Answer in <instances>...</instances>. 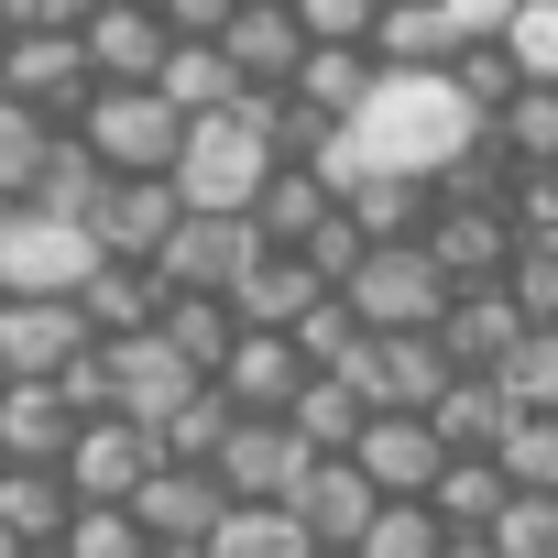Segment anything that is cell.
<instances>
[{"label": "cell", "instance_id": "7402d4cb", "mask_svg": "<svg viewBox=\"0 0 558 558\" xmlns=\"http://www.w3.org/2000/svg\"><path fill=\"white\" fill-rule=\"evenodd\" d=\"M329 208H340V186H329V165H307V154H286V165H274V175L252 186V208H241V219H252V230H263L274 252H296V241H307V230H318Z\"/></svg>", "mask_w": 558, "mask_h": 558}, {"label": "cell", "instance_id": "f35d334b", "mask_svg": "<svg viewBox=\"0 0 558 558\" xmlns=\"http://www.w3.org/2000/svg\"><path fill=\"white\" fill-rule=\"evenodd\" d=\"M493 558H558V493H525V482H504V504H493Z\"/></svg>", "mask_w": 558, "mask_h": 558}, {"label": "cell", "instance_id": "44dd1931", "mask_svg": "<svg viewBox=\"0 0 558 558\" xmlns=\"http://www.w3.org/2000/svg\"><path fill=\"white\" fill-rule=\"evenodd\" d=\"M514 296H504V274H482V286H449V307H438V351L460 362V373H493L504 351H514Z\"/></svg>", "mask_w": 558, "mask_h": 558}, {"label": "cell", "instance_id": "681fc988", "mask_svg": "<svg viewBox=\"0 0 558 558\" xmlns=\"http://www.w3.org/2000/svg\"><path fill=\"white\" fill-rule=\"evenodd\" d=\"M296 252H307V263H318V274H329V286H340V274H351V263H362V219H351V208H329V219H318V230H307V241H296Z\"/></svg>", "mask_w": 558, "mask_h": 558}, {"label": "cell", "instance_id": "816d5d0a", "mask_svg": "<svg viewBox=\"0 0 558 558\" xmlns=\"http://www.w3.org/2000/svg\"><path fill=\"white\" fill-rule=\"evenodd\" d=\"M449 12H460V23H471V34H493V23H504V12H514V0H449Z\"/></svg>", "mask_w": 558, "mask_h": 558}, {"label": "cell", "instance_id": "74e56055", "mask_svg": "<svg viewBox=\"0 0 558 558\" xmlns=\"http://www.w3.org/2000/svg\"><path fill=\"white\" fill-rule=\"evenodd\" d=\"M482 132H493L514 165H558V88H525V77H514V99H504Z\"/></svg>", "mask_w": 558, "mask_h": 558}, {"label": "cell", "instance_id": "9f6ffc18", "mask_svg": "<svg viewBox=\"0 0 558 558\" xmlns=\"http://www.w3.org/2000/svg\"><path fill=\"white\" fill-rule=\"evenodd\" d=\"M23 558H56V547H23Z\"/></svg>", "mask_w": 558, "mask_h": 558}, {"label": "cell", "instance_id": "ee69618b", "mask_svg": "<svg viewBox=\"0 0 558 558\" xmlns=\"http://www.w3.org/2000/svg\"><path fill=\"white\" fill-rule=\"evenodd\" d=\"M504 296H514L525 329L558 318V241H514V252H504Z\"/></svg>", "mask_w": 558, "mask_h": 558}, {"label": "cell", "instance_id": "603a6c76", "mask_svg": "<svg viewBox=\"0 0 558 558\" xmlns=\"http://www.w3.org/2000/svg\"><path fill=\"white\" fill-rule=\"evenodd\" d=\"M77 405L56 395V373H12L0 384V460H66Z\"/></svg>", "mask_w": 558, "mask_h": 558}, {"label": "cell", "instance_id": "bcb514c9", "mask_svg": "<svg viewBox=\"0 0 558 558\" xmlns=\"http://www.w3.org/2000/svg\"><path fill=\"white\" fill-rule=\"evenodd\" d=\"M449 88H460V99H471V110H482V121H493V110H504V99H514V56H504V45H493V34H471V45H460V56H449Z\"/></svg>", "mask_w": 558, "mask_h": 558}, {"label": "cell", "instance_id": "ba28073f", "mask_svg": "<svg viewBox=\"0 0 558 558\" xmlns=\"http://www.w3.org/2000/svg\"><path fill=\"white\" fill-rule=\"evenodd\" d=\"M307 460H318V449H307V438H296L286 416H230V438L208 449V471H219V493H241V504H286Z\"/></svg>", "mask_w": 558, "mask_h": 558}, {"label": "cell", "instance_id": "3957f363", "mask_svg": "<svg viewBox=\"0 0 558 558\" xmlns=\"http://www.w3.org/2000/svg\"><path fill=\"white\" fill-rule=\"evenodd\" d=\"M340 307H351L362 329H438L449 274L427 263V241H362V263L340 274Z\"/></svg>", "mask_w": 558, "mask_h": 558}, {"label": "cell", "instance_id": "7bdbcfd3", "mask_svg": "<svg viewBox=\"0 0 558 558\" xmlns=\"http://www.w3.org/2000/svg\"><path fill=\"white\" fill-rule=\"evenodd\" d=\"M154 536L132 525V504H77L66 525H56V558H143Z\"/></svg>", "mask_w": 558, "mask_h": 558}, {"label": "cell", "instance_id": "ac0fdd59", "mask_svg": "<svg viewBox=\"0 0 558 558\" xmlns=\"http://www.w3.org/2000/svg\"><path fill=\"white\" fill-rule=\"evenodd\" d=\"M208 384H219L241 416H286V395L307 384V351H296L286 329H241V340L219 351V373H208Z\"/></svg>", "mask_w": 558, "mask_h": 558}, {"label": "cell", "instance_id": "9a60e30c", "mask_svg": "<svg viewBox=\"0 0 558 558\" xmlns=\"http://www.w3.org/2000/svg\"><path fill=\"white\" fill-rule=\"evenodd\" d=\"M318 296H329V274H318L307 252H274V241L230 274V318H241V329H296Z\"/></svg>", "mask_w": 558, "mask_h": 558}, {"label": "cell", "instance_id": "b9f144b4", "mask_svg": "<svg viewBox=\"0 0 558 558\" xmlns=\"http://www.w3.org/2000/svg\"><path fill=\"white\" fill-rule=\"evenodd\" d=\"M493 384H504L514 416H525V405H558V318H547V329H514V351L493 362Z\"/></svg>", "mask_w": 558, "mask_h": 558}, {"label": "cell", "instance_id": "6f0895ef", "mask_svg": "<svg viewBox=\"0 0 558 558\" xmlns=\"http://www.w3.org/2000/svg\"><path fill=\"white\" fill-rule=\"evenodd\" d=\"M0 219H12V197H0Z\"/></svg>", "mask_w": 558, "mask_h": 558}, {"label": "cell", "instance_id": "d590c367", "mask_svg": "<svg viewBox=\"0 0 558 558\" xmlns=\"http://www.w3.org/2000/svg\"><path fill=\"white\" fill-rule=\"evenodd\" d=\"M438 536H449V525L427 514V493H384L373 525L351 536V558H438Z\"/></svg>", "mask_w": 558, "mask_h": 558}, {"label": "cell", "instance_id": "30bf717a", "mask_svg": "<svg viewBox=\"0 0 558 558\" xmlns=\"http://www.w3.org/2000/svg\"><path fill=\"white\" fill-rule=\"evenodd\" d=\"M219 504H230V493H219L208 460H154V471L132 482V525H143L154 547H197V536L219 525Z\"/></svg>", "mask_w": 558, "mask_h": 558}, {"label": "cell", "instance_id": "f1b7e54d", "mask_svg": "<svg viewBox=\"0 0 558 558\" xmlns=\"http://www.w3.org/2000/svg\"><path fill=\"white\" fill-rule=\"evenodd\" d=\"M154 263H121V252H99L88 274H77V318H88V340H121V329H143L154 318Z\"/></svg>", "mask_w": 558, "mask_h": 558}, {"label": "cell", "instance_id": "d6986e66", "mask_svg": "<svg viewBox=\"0 0 558 558\" xmlns=\"http://www.w3.org/2000/svg\"><path fill=\"white\" fill-rule=\"evenodd\" d=\"M88 351L77 296H0V373H66Z\"/></svg>", "mask_w": 558, "mask_h": 558}, {"label": "cell", "instance_id": "f546056e", "mask_svg": "<svg viewBox=\"0 0 558 558\" xmlns=\"http://www.w3.org/2000/svg\"><path fill=\"white\" fill-rule=\"evenodd\" d=\"M373 77H384V66H373V45H307V56H296V77H286V99H296V110H318V121H351Z\"/></svg>", "mask_w": 558, "mask_h": 558}, {"label": "cell", "instance_id": "9c48e42d", "mask_svg": "<svg viewBox=\"0 0 558 558\" xmlns=\"http://www.w3.org/2000/svg\"><path fill=\"white\" fill-rule=\"evenodd\" d=\"M56 471H66V493H77V504H132V482L154 471V438H143L121 405H99V416H77V438H66V460H56Z\"/></svg>", "mask_w": 558, "mask_h": 558}, {"label": "cell", "instance_id": "cb8c5ba5", "mask_svg": "<svg viewBox=\"0 0 558 558\" xmlns=\"http://www.w3.org/2000/svg\"><path fill=\"white\" fill-rule=\"evenodd\" d=\"M340 208L362 219V241H416L427 208H438V186L427 175H395V165H351L340 175Z\"/></svg>", "mask_w": 558, "mask_h": 558}, {"label": "cell", "instance_id": "484cf974", "mask_svg": "<svg viewBox=\"0 0 558 558\" xmlns=\"http://www.w3.org/2000/svg\"><path fill=\"white\" fill-rule=\"evenodd\" d=\"M197 558H329L307 525H296V504H219V525L197 536Z\"/></svg>", "mask_w": 558, "mask_h": 558}, {"label": "cell", "instance_id": "e575fe53", "mask_svg": "<svg viewBox=\"0 0 558 558\" xmlns=\"http://www.w3.org/2000/svg\"><path fill=\"white\" fill-rule=\"evenodd\" d=\"M230 416H241V405H230L219 384H186V395H175V405H165L143 438H154V460H208V449L230 438Z\"/></svg>", "mask_w": 558, "mask_h": 558}, {"label": "cell", "instance_id": "83f0119b", "mask_svg": "<svg viewBox=\"0 0 558 558\" xmlns=\"http://www.w3.org/2000/svg\"><path fill=\"white\" fill-rule=\"evenodd\" d=\"M66 514H77V493H66L56 460H0V536L12 547H56Z\"/></svg>", "mask_w": 558, "mask_h": 558}, {"label": "cell", "instance_id": "8992f818", "mask_svg": "<svg viewBox=\"0 0 558 558\" xmlns=\"http://www.w3.org/2000/svg\"><path fill=\"white\" fill-rule=\"evenodd\" d=\"M263 252V230L241 219V208H175V230L154 241V286H208V296H230V274Z\"/></svg>", "mask_w": 558, "mask_h": 558}, {"label": "cell", "instance_id": "f5cc1de1", "mask_svg": "<svg viewBox=\"0 0 558 558\" xmlns=\"http://www.w3.org/2000/svg\"><path fill=\"white\" fill-rule=\"evenodd\" d=\"M438 558H493V536H438Z\"/></svg>", "mask_w": 558, "mask_h": 558}, {"label": "cell", "instance_id": "2e32d148", "mask_svg": "<svg viewBox=\"0 0 558 558\" xmlns=\"http://www.w3.org/2000/svg\"><path fill=\"white\" fill-rule=\"evenodd\" d=\"M208 45L230 56V77H241V88H286V77H296V56H307V34H296L286 0H230V23H219Z\"/></svg>", "mask_w": 558, "mask_h": 558}, {"label": "cell", "instance_id": "8d00e7d4", "mask_svg": "<svg viewBox=\"0 0 558 558\" xmlns=\"http://www.w3.org/2000/svg\"><path fill=\"white\" fill-rule=\"evenodd\" d=\"M493 471H504V482H525V493H558V405H525V416H504V438H493Z\"/></svg>", "mask_w": 558, "mask_h": 558}, {"label": "cell", "instance_id": "4316f807", "mask_svg": "<svg viewBox=\"0 0 558 558\" xmlns=\"http://www.w3.org/2000/svg\"><path fill=\"white\" fill-rule=\"evenodd\" d=\"M154 340H165L186 373H219V351L241 340V318H230V296H208V286H165V296H154Z\"/></svg>", "mask_w": 558, "mask_h": 558}, {"label": "cell", "instance_id": "4dcf8cb0", "mask_svg": "<svg viewBox=\"0 0 558 558\" xmlns=\"http://www.w3.org/2000/svg\"><path fill=\"white\" fill-rule=\"evenodd\" d=\"M493 504H504L493 449H449V460H438V482H427V514H438L449 536H482V525H493Z\"/></svg>", "mask_w": 558, "mask_h": 558}, {"label": "cell", "instance_id": "277c9868", "mask_svg": "<svg viewBox=\"0 0 558 558\" xmlns=\"http://www.w3.org/2000/svg\"><path fill=\"white\" fill-rule=\"evenodd\" d=\"M99 263V241L34 197H12V219H0V296H77V274Z\"/></svg>", "mask_w": 558, "mask_h": 558}, {"label": "cell", "instance_id": "5bb4252c", "mask_svg": "<svg viewBox=\"0 0 558 558\" xmlns=\"http://www.w3.org/2000/svg\"><path fill=\"white\" fill-rule=\"evenodd\" d=\"M99 373H110V405H121L132 427H154L186 384H208V373H186V362L154 340V318H143V329H121V340H99Z\"/></svg>", "mask_w": 558, "mask_h": 558}, {"label": "cell", "instance_id": "f907efd6", "mask_svg": "<svg viewBox=\"0 0 558 558\" xmlns=\"http://www.w3.org/2000/svg\"><path fill=\"white\" fill-rule=\"evenodd\" d=\"M154 23H165V45H208L230 23V0H154Z\"/></svg>", "mask_w": 558, "mask_h": 558}, {"label": "cell", "instance_id": "7a4b0ae2", "mask_svg": "<svg viewBox=\"0 0 558 558\" xmlns=\"http://www.w3.org/2000/svg\"><path fill=\"white\" fill-rule=\"evenodd\" d=\"M110 175H165L175 165V143H186V110L154 88V77H99L88 99H77V121H66Z\"/></svg>", "mask_w": 558, "mask_h": 558}, {"label": "cell", "instance_id": "6da1fadb", "mask_svg": "<svg viewBox=\"0 0 558 558\" xmlns=\"http://www.w3.org/2000/svg\"><path fill=\"white\" fill-rule=\"evenodd\" d=\"M482 143V110L449 88V66H384L373 88H362V110L307 154V165H329V186L351 175V165H395V175H427L438 186V165H460Z\"/></svg>", "mask_w": 558, "mask_h": 558}, {"label": "cell", "instance_id": "7c38bea8", "mask_svg": "<svg viewBox=\"0 0 558 558\" xmlns=\"http://www.w3.org/2000/svg\"><path fill=\"white\" fill-rule=\"evenodd\" d=\"M351 460H362V482H373V493H427V482H438V460H449V438H438L416 405H373V416H362V438H351Z\"/></svg>", "mask_w": 558, "mask_h": 558}, {"label": "cell", "instance_id": "f6af8a7d", "mask_svg": "<svg viewBox=\"0 0 558 558\" xmlns=\"http://www.w3.org/2000/svg\"><path fill=\"white\" fill-rule=\"evenodd\" d=\"M286 340L307 351V373H351V351H362V318H351V307H340V286H329V296H318V307H307Z\"/></svg>", "mask_w": 558, "mask_h": 558}, {"label": "cell", "instance_id": "d6a6232c", "mask_svg": "<svg viewBox=\"0 0 558 558\" xmlns=\"http://www.w3.org/2000/svg\"><path fill=\"white\" fill-rule=\"evenodd\" d=\"M362 416H373V405H362V384H351V373H307V384L286 395V427H296L307 449H351V438H362Z\"/></svg>", "mask_w": 558, "mask_h": 558}, {"label": "cell", "instance_id": "52a82bcc", "mask_svg": "<svg viewBox=\"0 0 558 558\" xmlns=\"http://www.w3.org/2000/svg\"><path fill=\"white\" fill-rule=\"evenodd\" d=\"M460 362L438 351V329H362V351H351V384H362V405H438V384H449Z\"/></svg>", "mask_w": 558, "mask_h": 558}, {"label": "cell", "instance_id": "8fae6325", "mask_svg": "<svg viewBox=\"0 0 558 558\" xmlns=\"http://www.w3.org/2000/svg\"><path fill=\"white\" fill-rule=\"evenodd\" d=\"M416 241H427V263L449 286H482V274H504V252H514V219H504V197H438Z\"/></svg>", "mask_w": 558, "mask_h": 558}, {"label": "cell", "instance_id": "4fadbf2b", "mask_svg": "<svg viewBox=\"0 0 558 558\" xmlns=\"http://www.w3.org/2000/svg\"><path fill=\"white\" fill-rule=\"evenodd\" d=\"M286 504H296V525H307L329 558H351V536L373 525V504H384V493L362 482V460H351V449H318V460L296 471V493H286Z\"/></svg>", "mask_w": 558, "mask_h": 558}, {"label": "cell", "instance_id": "7dc6e473", "mask_svg": "<svg viewBox=\"0 0 558 558\" xmlns=\"http://www.w3.org/2000/svg\"><path fill=\"white\" fill-rule=\"evenodd\" d=\"M45 143H56V121H34V110H23L12 88H0V197H23V186H34Z\"/></svg>", "mask_w": 558, "mask_h": 558}, {"label": "cell", "instance_id": "1f68e13d", "mask_svg": "<svg viewBox=\"0 0 558 558\" xmlns=\"http://www.w3.org/2000/svg\"><path fill=\"white\" fill-rule=\"evenodd\" d=\"M99 186H110V165H99V154H88V143H77V132H56V143H45V165H34V186H23V197H34V208H56V219H77V230H88V208H99Z\"/></svg>", "mask_w": 558, "mask_h": 558}, {"label": "cell", "instance_id": "e0dca14e", "mask_svg": "<svg viewBox=\"0 0 558 558\" xmlns=\"http://www.w3.org/2000/svg\"><path fill=\"white\" fill-rule=\"evenodd\" d=\"M175 175H110L99 186V208H88V241L99 252H121V263H154V241L175 230Z\"/></svg>", "mask_w": 558, "mask_h": 558}, {"label": "cell", "instance_id": "c3c4849f", "mask_svg": "<svg viewBox=\"0 0 558 558\" xmlns=\"http://www.w3.org/2000/svg\"><path fill=\"white\" fill-rule=\"evenodd\" d=\"M286 12H296L307 45H373V12H384V0H286Z\"/></svg>", "mask_w": 558, "mask_h": 558}, {"label": "cell", "instance_id": "836d02e7", "mask_svg": "<svg viewBox=\"0 0 558 558\" xmlns=\"http://www.w3.org/2000/svg\"><path fill=\"white\" fill-rule=\"evenodd\" d=\"M504 416H514V405H504V384H493V373H449V384H438V405H427V427H438L449 449H493V438H504Z\"/></svg>", "mask_w": 558, "mask_h": 558}, {"label": "cell", "instance_id": "11a10c76", "mask_svg": "<svg viewBox=\"0 0 558 558\" xmlns=\"http://www.w3.org/2000/svg\"><path fill=\"white\" fill-rule=\"evenodd\" d=\"M0 558H23V547H12V536H0Z\"/></svg>", "mask_w": 558, "mask_h": 558}, {"label": "cell", "instance_id": "ab89813d", "mask_svg": "<svg viewBox=\"0 0 558 558\" xmlns=\"http://www.w3.org/2000/svg\"><path fill=\"white\" fill-rule=\"evenodd\" d=\"M493 45L514 56L525 88H558V0H514V12L493 23Z\"/></svg>", "mask_w": 558, "mask_h": 558}, {"label": "cell", "instance_id": "ffe728a7", "mask_svg": "<svg viewBox=\"0 0 558 558\" xmlns=\"http://www.w3.org/2000/svg\"><path fill=\"white\" fill-rule=\"evenodd\" d=\"M77 56H88V77H154L165 66L154 0H88V12H77Z\"/></svg>", "mask_w": 558, "mask_h": 558}, {"label": "cell", "instance_id": "5b68a950", "mask_svg": "<svg viewBox=\"0 0 558 558\" xmlns=\"http://www.w3.org/2000/svg\"><path fill=\"white\" fill-rule=\"evenodd\" d=\"M0 88H12L34 121H56V132H66V121H77V99H88L99 77H88V56H77V34H66V23H12V34H0Z\"/></svg>", "mask_w": 558, "mask_h": 558}, {"label": "cell", "instance_id": "d4e9b609", "mask_svg": "<svg viewBox=\"0 0 558 558\" xmlns=\"http://www.w3.org/2000/svg\"><path fill=\"white\" fill-rule=\"evenodd\" d=\"M460 45H471V23L449 0H384L373 12V66H449Z\"/></svg>", "mask_w": 558, "mask_h": 558}, {"label": "cell", "instance_id": "60d3db41", "mask_svg": "<svg viewBox=\"0 0 558 558\" xmlns=\"http://www.w3.org/2000/svg\"><path fill=\"white\" fill-rule=\"evenodd\" d=\"M154 88H165V99H175V110L197 121V110H219V99H230L241 77H230V56H219V45H165V66H154Z\"/></svg>", "mask_w": 558, "mask_h": 558}, {"label": "cell", "instance_id": "db71d44e", "mask_svg": "<svg viewBox=\"0 0 558 558\" xmlns=\"http://www.w3.org/2000/svg\"><path fill=\"white\" fill-rule=\"evenodd\" d=\"M143 558H197V547H143Z\"/></svg>", "mask_w": 558, "mask_h": 558}, {"label": "cell", "instance_id": "680465c9", "mask_svg": "<svg viewBox=\"0 0 558 558\" xmlns=\"http://www.w3.org/2000/svg\"><path fill=\"white\" fill-rule=\"evenodd\" d=\"M0 384H12V373H0Z\"/></svg>", "mask_w": 558, "mask_h": 558}]
</instances>
